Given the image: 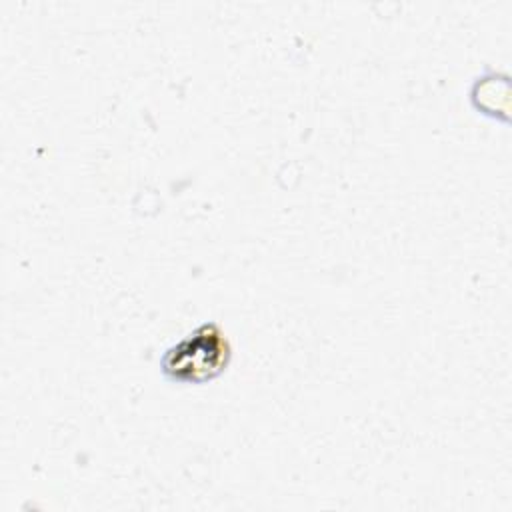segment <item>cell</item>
<instances>
[{"label": "cell", "instance_id": "6da1fadb", "mask_svg": "<svg viewBox=\"0 0 512 512\" xmlns=\"http://www.w3.org/2000/svg\"><path fill=\"white\" fill-rule=\"evenodd\" d=\"M232 358V344L218 322L196 326L166 348L160 358L162 374L178 384H204L220 376Z\"/></svg>", "mask_w": 512, "mask_h": 512}]
</instances>
